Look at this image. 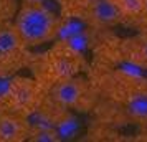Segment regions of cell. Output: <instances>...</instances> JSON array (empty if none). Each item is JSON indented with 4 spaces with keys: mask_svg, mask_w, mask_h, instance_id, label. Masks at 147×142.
<instances>
[{
    "mask_svg": "<svg viewBox=\"0 0 147 142\" xmlns=\"http://www.w3.org/2000/svg\"><path fill=\"white\" fill-rule=\"evenodd\" d=\"M27 45L18 36L15 25L3 23L0 25V69L8 71L12 68L18 66L23 56V51L27 50Z\"/></svg>",
    "mask_w": 147,
    "mask_h": 142,
    "instance_id": "3957f363",
    "label": "cell"
},
{
    "mask_svg": "<svg viewBox=\"0 0 147 142\" xmlns=\"http://www.w3.org/2000/svg\"><path fill=\"white\" fill-rule=\"evenodd\" d=\"M35 94H36V89L32 84V81L15 79V81L10 83L5 98L12 102V106L15 109H25V108L32 106V101H33Z\"/></svg>",
    "mask_w": 147,
    "mask_h": 142,
    "instance_id": "5b68a950",
    "label": "cell"
},
{
    "mask_svg": "<svg viewBox=\"0 0 147 142\" xmlns=\"http://www.w3.org/2000/svg\"><path fill=\"white\" fill-rule=\"evenodd\" d=\"M51 98L61 109L84 111L91 102V89L84 79L69 76L56 81L51 89Z\"/></svg>",
    "mask_w": 147,
    "mask_h": 142,
    "instance_id": "7a4b0ae2",
    "label": "cell"
},
{
    "mask_svg": "<svg viewBox=\"0 0 147 142\" xmlns=\"http://www.w3.org/2000/svg\"><path fill=\"white\" fill-rule=\"evenodd\" d=\"M116 7L119 8L122 18L144 20L147 15V0H117Z\"/></svg>",
    "mask_w": 147,
    "mask_h": 142,
    "instance_id": "52a82bcc",
    "label": "cell"
},
{
    "mask_svg": "<svg viewBox=\"0 0 147 142\" xmlns=\"http://www.w3.org/2000/svg\"><path fill=\"white\" fill-rule=\"evenodd\" d=\"M109 2H113V3H116V2H117V0H109Z\"/></svg>",
    "mask_w": 147,
    "mask_h": 142,
    "instance_id": "9c48e42d",
    "label": "cell"
},
{
    "mask_svg": "<svg viewBox=\"0 0 147 142\" xmlns=\"http://www.w3.org/2000/svg\"><path fill=\"white\" fill-rule=\"evenodd\" d=\"M61 139L60 131L53 126H40V127H33L30 131V137L28 141L35 142H58Z\"/></svg>",
    "mask_w": 147,
    "mask_h": 142,
    "instance_id": "ba28073f",
    "label": "cell"
},
{
    "mask_svg": "<svg viewBox=\"0 0 147 142\" xmlns=\"http://www.w3.org/2000/svg\"><path fill=\"white\" fill-rule=\"evenodd\" d=\"M13 25L27 46H40L43 43H48L60 32L58 17L41 2L23 3Z\"/></svg>",
    "mask_w": 147,
    "mask_h": 142,
    "instance_id": "6da1fadb",
    "label": "cell"
},
{
    "mask_svg": "<svg viewBox=\"0 0 147 142\" xmlns=\"http://www.w3.org/2000/svg\"><path fill=\"white\" fill-rule=\"evenodd\" d=\"M126 55L131 63L147 69V30H144L134 40L127 41Z\"/></svg>",
    "mask_w": 147,
    "mask_h": 142,
    "instance_id": "8992f818",
    "label": "cell"
},
{
    "mask_svg": "<svg viewBox=\"0 0 147 142\" xmlns=\"http://www.w3.org/2000/svg\"><path fill=\"white\" fill-rule=\"evenodd\" d=\"M0 108H2V106H0Z\"/></svg>",
    "mask_w": 147,
    "mask_h": 142,
    "instance_id": "30bf717a",
    "label": "cell"
},
{
    "mask_svg": "<svg viewBox=\"0 0 147 142\" xmlns=\"http://www.w3.org/2000/svg\"><path fill=\"white\" fill-rule=\"evenodd\" d=\"M32 124L17 112H0V142L28 141Z\"/></svg>",
    "mask_w": 147,
    "mask_h": 142,
    "instance_id": "277c9868",
    "label": "cell"
}]
</instances>
